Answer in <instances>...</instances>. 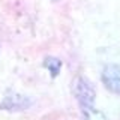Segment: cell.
Masks as SVG:
<instances>
[{
	"label": "cell",
	"instance_id": "3957f363",
	"mask_svg": "<svg viewBox=\"0 0 120 120\" xmlns=\"http://www.w3.org/2000/svg\"><path fill=\"white\" fill-rule=\"evenodd\" d=\"M101 81L110 93L120 96V63H107L101 72Z\"/></svg>",
	"mask_w": 120,
	"mask_h": 120
},
{
	"label": "cell",
	"instance_id": "7a4b0ae2",
	"mask_svg": "<svg viewBox=\"0 0 120 120\" xmlns=\"http://www.w3.org/2000/svg\"><path fill=\"white\" fill-rule=\"evenodd\" d=\"M33 105L32 98L22 93L17 92H8L3 99L0 101V110L3 111H11V112H20L26 111Z\"/></svg>",
	"mask_w": 120,
	"mask_h": 120
},
{
	"label": "cell",
	"instance_id": "5b68a950",
	"mask_svg": "<svg viewBox=\"0 0 120 120\" xmlns=\"http://www.w3.org/2000/svg\"><path fill=\"white\" fill-rule=\"evenodd\" d=\"M81 114H82V119L84 120H108L107 114L104 111L98 110L96 107L89 108V110H82Z\"/></svg>",
	"mask_w": 120,
	"mask_h": 120
},
{
	"label": "cell",
	"instance_id": "8992f818",
	"mask_svg": "<svg viewBox=\"0 0 120 120\" xmlns=\"http://www.w3.org/2000/svg\"><path fill=\"white\" fill-rule=\"evenodd\" d=\"M51 2H60V0H51Z\"/></svg>",
	"mask_w": 120,
	"mask_h": 120
},
{
	"label": "cell",
	"instance_id": "6da1fadb",
	"mask_svg": "<svg viewBox=\"0 0 120 120\" xmlns=\"http://www.w3.org/2000/svg\"><path fill=\"white\" fill-rule=\"evenodd\" d=\"M71 93L80 105V110H89L95 107L96 102V89L93 82L84 75H75L71 81Z\"/></svg>",
	"mask_w": 120,
	"mask_h": 120
},
{
	"label": "cell",
	"instance_id": "277c9868",
	"mask_svg": "<svg viewBox=\"0 0 120 120\" xmlns=\"http://www.w3.org/2000/svg\"><path fill=\"white\" fill-rule=\"evenodd\" d=\"M42 66L50 72L51 78H57L60 75V71H62L63 62L59 57H56V56H47V57L42 60Z\"/></svg>",
	"mask_w": 120,
	"mask_h": 120
}]
</instances>
